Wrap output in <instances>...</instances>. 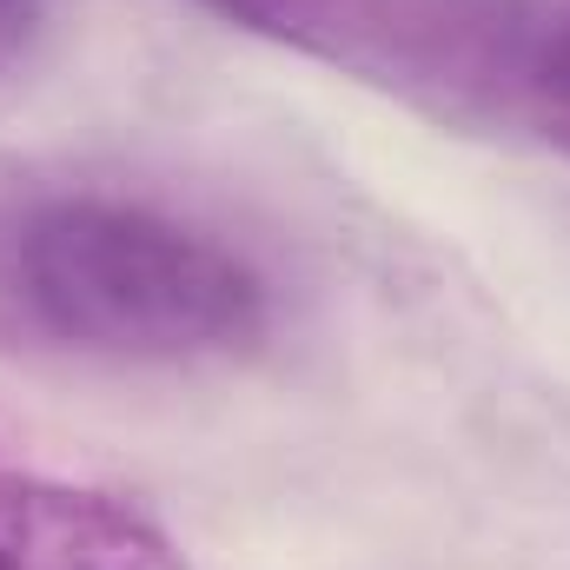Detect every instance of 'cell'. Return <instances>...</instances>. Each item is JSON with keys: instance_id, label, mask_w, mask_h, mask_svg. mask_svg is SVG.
Returning <instances> with one entry per match:
<instances>
[{"instance_id": "obj_3", "label": "cell", "mask_w": 570, "mask_h": 570, "mask_svg": "<svg viewBox=\"0 0 570 570\" xmlns=\"http://www.w3.org/2000/svg\"><path fill=\"white\" fill-rule=\"evenodd\" d=\"M0 570H193L134 498L0 458Z\"/></svg>"}, {"instance_id": "obj_2", "label": "cell", "mask_w": 570, "mask_h": 570, "mask_svg": "<svg viewBox=\"0 0 570 570\" xmlns=\"http://www.w3.org/2000/svg\"><path fill=\"white\" fill-rule=\"evenodd\" d=\"M239 33L399 94L438 120L458 114L464 0H193Z\"/></svg>"}, {"instance_id": "obj_1", "label": "cell", "mask_w": 570, "mask_h": 570, "mask_svg": "<svg viewBox=\"0 0 570 570\" xmlns=\"http://www.w3.org/2000/svg\"><path fill=\"white\" fill-rule=\"evenodd\" d=\"M273 318V279L173 206L100 186L0 206V332L100 365H226Z\"/></svg>"}, {"instance_id": "obj_4", "label": "cell", "mask_w": 570, "mask_h": 570, "mask_svg": "<svg viewBox=\"0 0 570 570\" xmlns=\"http://www.w3.org/2000/svg\"><path fill=\"white\" fill-rule=\"evenodd\" d=\"M478 127L570 159V0H484Z\"/></svg>"}, {"instance_id": "obj_5", "label": "cell", "mask_w": 570, "mask_h": 570, "mask_svg": "<svg viewBox=\"0 0 570 570\" xmlns=\"http://www.w3.org/2000/svg\"><path fill=\"white\" fill-rule=\"evenodd\" d=\"M33 27H40V0H0V73L27 53Z\"/></svg>"}]
</instances>
